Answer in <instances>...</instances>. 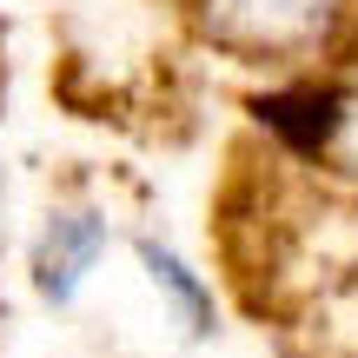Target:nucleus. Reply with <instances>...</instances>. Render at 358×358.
Listing matches in <instances>:
<instances>
[{"label":"nucleus","mask_w":358,"mask_h":358,"mask_svg":"<svg viewBox=\"0 0 358 358\" xmlns=\"http://www.w3.org/2000/svg\"><path fill=\"white\" fill-rule=\"evenodd\" d=\"M186 13L226 60L285 73L338 60L358 34V0H186Z\"/></svg>","instance_id":"f257e3e1"},{"label":"nucleus","mask_w":358,"mask_h":358,"mask_svg":"<svg viewBox=\"0 0 358 358\" xmlns=\"http://www.w3.org/2000/svg\"><path fill=\"white\" fill-rule=\"evenodd\" d=\"M245 113L259 120V133L266 140H279L292 159H312V166H325L338 146V133H345V113H352V93L338 87V80H285V87H266L245 100Z\"/></svg>","instance_id":"f03ea898"},{"label":"nucleus","mask_w":358,"mask_h":358,"mask_svg":"<svg viewBox=\"0 0 358 358\" xmlns=\"http://www.w3.org/2000/svg\"><path fill=\"white\" fill-rule=\"evenodd\" d=\"M106 245H113V219L100 206H53L34 239V292L47 306H73V292L93 279Z\"/></svg>","instance_id":"7ed1b4c3"},{"label":"nucleus","mask_w":358,"mask_h":358,"mask_svg":"<svg viewBox=\"0 0 358 358\" xmlns=\"http://www.w3.org/2000/svg\"><path fill=\"white\" fill-rule=\"evenodd\" d=\"M133 252H140V266H146V279H153V292H159V299L173 306L179 332H186V338H213V325H219L213 285H206L199 272H192L186 259L173 252V245H159V239H140Z\"/></svg>","instance_id":"20e7f679"},{"label":"nucleus","mask_w":358,"mask_h":358,"mask_svg":"<svg viewBox=\"0 0 358 358\" xmlns=\"http://www.w3.org/2000/svg\"><path fill=\"white\" fill-rule=\"evenodd\" d=\"M325 166H338V173H352V179H358V93H352L345 133H338V146H332V159H325Z\"/></svg>","instance_id":"39448f33"}]
</instances>
